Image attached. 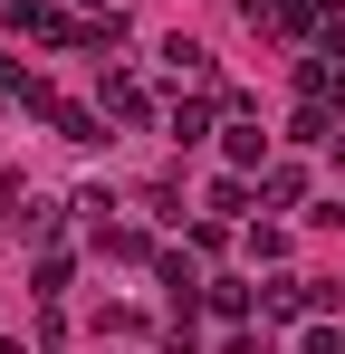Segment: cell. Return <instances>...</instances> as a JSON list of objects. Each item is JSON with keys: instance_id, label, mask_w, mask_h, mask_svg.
Returning <instances> with one entry per match:
<instances>
[{"instance_id": "obj_11", "label": "cell", "mask_w": 345, "mask_h": 354, "mask_svg": "<svg viewBox=\"0 0 345 354\" xmlns=\"http://www.w3.org/2000/svg\"><path fill=\"white\" fill-rule=\"evenodd\" d=\"M0 354H19V345H0Z\"/></svg>"}, {"instance_id": "obj_12", "label": "cell", "mask_w": 345, "mask_h": 354, "mask_svg": "<svg viewBox=\"0 0 345 354\" xmlns=\"http://www.w3.org/2000/svg\"><path fill=\"white\" fill-rule=\"evenodd\" d=\"M0 96H10V86H0Z\"/></svg>"}, {"instance_id": "obj_8", "label": "cell", "mask_w": 345, "mask_h": 354, "mask_svg": "<svg viewBox=\"0 0 345 354\" xmlns=\"http://www.w3.org/2000/svg\"><path fill=\"white\" fill-rule=\"evenodd\" d=\"M96 124H106V115H87V106H67V115H57V134H67V144H106Z\"/></svg>"}, {"instance_id": "obj_10", "label": "cell", "mask_w": 345, "mask_h": 354, "mask_svg": "<svg viewBox=\"0 0 345 354\" xmlns=\"http://www.w3.org/2000/svg\"><path fill=\"white\" fill-rule=\"evenodd\" d=\"M307 354H345V335H336V326H317V335H307Z\"/></svg>"}, {"instance_id": "obj_2", "label": "cell", "mask_w": 345, "mask_h": 354, "mask_svg": "<svg viewBox=\"0 0 345 354\" xmlns=\"http://www.w3.org/2000/svg\"><path fill=\"white\" fill-rule=\"evenodd\" d=\"M221 153H230V173H269V134H259V124H230Z\"/></svg>"}, {"instance_id": "obj_5", "label": "cell", "mask_w": 345, "mask_h": 354, "mask_svg": "<svg viewBox=\"0 0 345 354\" xmlns=\"http://www.w3.org/2000/svg\"><path fill=\"white\" fill-rule=\"evenodd\" d=\"M259 201H278V211H297V201H307V182L288 173V163H269V173H259Z\"/></svg>"}, {"instance_id": "obj_9", "label": "cell", "mask_w": 345, "mask_h": 354, "mask_svg": "<svg viewBox=\"0 0 345 354\" xmlns=\"http://www.w3.org/2000/svg\"><path fill=\"white\" fill-rule=\"evenodd\" d=\"M249 306H259V297L240 288V278H221V288H211V316H249Z\"/></svg>"}, {"instance_id": "obj_3", "label": "cell", "mask_w": 345, "mask_h": 354, "mask_svg": "<svg viewBox=\"0 0 345 354\" xmlns=\"http://www.w3.org/2000/svg\"><path fill=\"white\" fill-rule=\"evenodd\" d=\"M163 67L182 77V86H202V96H211V48H192V39H172V48H163Z\"/></svg>"}, {"instance_id": "obj_7", "label": "cell", "mask_w": 345, "mask_h": 354, "mask_svg": "<svg viewBox=\"0 0 345 354\" xmlns=\"http://www.w3.org/2000/svg\"><path fill=\"white\" fill-rule=\"evenodd\" d=\"M269 316H307V278H269Z\"/></svg>"}, {"instance_id": "obj_6", "label": "cell", "mask_w": 345, "mask_h": 354, "mask_svg": "<svg viewBox=\"0 0 345 354\" xmlns=\"http://www.w3.org/2000/svg\"><path fill=\"white\" fill-rule=\"evenodd\" d=\"M163 288H172V306H192V288H202V278H192V259H182V249H163Z\"/></svg>"}, {"instance_id": "obj_1", "label": "cell", "mask_w": 345, "mask_h": 354, "mask_svg": "<svg viewBox=\"0 0 345 354\" xmlns=\"http://www.w3.org/2000/svg\"><path fill=\"white\" fill-rule=\"evenodd\" d=\"M221 115H230L221 96H182V106H172V115H163V134H172V144H202V134H211V124H221Z\"/></svg>"}, {"instance_id": "obj_4", "label": "cell", "mask_w": 345, "mask_h": 354, "mask_svg": "<svg viewBox=\"0 0 345 354\" xmlns=\"http://www.w3.org/2000/svg\"><path fill=\"white\" fill-rule=\"evenodd\" d=\"M106 115H115V124H144V77L115 67V77H106Z\"/></svg>"}]
</instances>
